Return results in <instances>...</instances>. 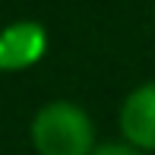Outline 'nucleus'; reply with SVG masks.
Here are the masks:
<instances>
[{
  "label": "nucleus",
  "instance_id": "3",
  "mask_svg": "<svg viewBox=\"0 0 155 155\" xmlns=\"http://www.w3.org/2000/svg\"><path fill=\"white\" fill-rule=\"evenodd\" d=\"M117 130L124 143L139 152H155V79L133 86L117 108Z\"/></svg>",
  "mask_w": 155,
  "mask_h": 155
},
{
  "label": "nucleus",
  "instance_id": "2",
  "mask_svg": "<svg viewBox=\"0 0 155 155\" xmlns=\"http://www.w3.org/2000/svg\"><path fill=\"white\" fill-rule=\"evenodd\" d=\"M51 35L38 19H16L0 29V73H22L45 60Z\"/></svg>",
  "mask_w": 155,
  "mask_h": 155
},
{
  "label": "nucleus",
  "instance_id": "1",
  "mask_svg": "<svg viewBox=\"0 0 155 155\" xmlns=\"http://www.w3.org/2000/svg\"><path fill=\"white\" fill-rule=\"evenodd\" d=\"M29 143L35 155H92L98 146L95 120L82 104L54 98L35 111L29 124Z\"/></svg>",
  "mask_w": 155,
  "mask_h": 155
},
{
  "label": "nucleus",
  "instance_id": "4",
  "mask_svg": "<svg viewBox=\"0 0 155 155\" xmlns=\"http://www.w3.org/2000/svg\"><path fill=\"white\" fill-rule=\"evenodd\" d=\"M92 155H146V152L133 149V146H127L124 139H120V143H98Z\"/></svg>",
  "mask_w": 155,
  "mask_h": 155
}]
</instances>
